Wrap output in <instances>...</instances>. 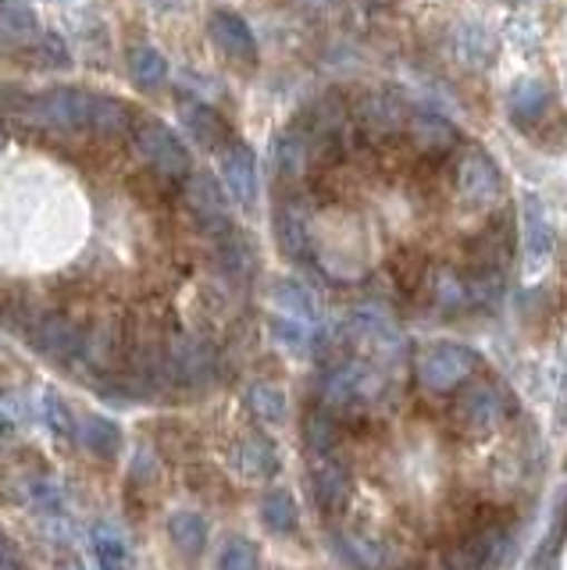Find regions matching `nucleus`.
Instances as JSON below:
<instances>
[{
	"label": "nucleus",
	"mask_w": 567,
	"mask_h": 570,
	"mask_svg": "<svg viewBox=\"0 0 567 570\" xmlns=\"http://www.w3.org/2000/svg\"><path fill=\"white\" fill-rule=\"evenodd\" d=\"M8 115L22 125H32V129H90L94 94H82V89H43V94L8 100Z\"/></svg>",
	"instance_id": "1"
},
{
	"label": "nucleus",
	"mask_w": 567,
	"mask_h": 570,
	"mask_svg": "<svg viewBox=\"0 0 567 570\" xmlns=\"http://www.w3.org/2000/svg\"><path fill=\"white\" fill-rule=\"evenodd\" d=\"M510 396L500 382H475L460 392V400L453 406V417L460 424V432L468 435H486L492 428H500L510 414Z\"/></svg>",
	"instance_id": "2"
},
{
	"label": "nucleus",
	"mask_w": 567,
	"mask_h": 570,
	"mask_svg": "<svg viewBox=\"0 0 567 570\" xmlns=\"http://www.w3.org/2000/svg\"><path fill=\"white\" fill-rule=\"evenodd\" d=\"M165 374L168 385H193V389L211 385L218 374V353L201 335H179L168 343Z\"/></svg>",
	"instance_id": "3"
},
{
	"label": "nucleus",
	"mask_w": 567,
	"mask_h": 570,
	"mask_svg": "<svg viewBox=\"0 0 567 570\" xmlns=\"http://www.w3.org/2000/svg\"><path fill=\"white\" fill-rule=\"evenodd\" d=\"M411 107H407L397 94H364L353 104V125L368 142H389L400 139L407 132V121H411Z\"/></svg>",
	"instance_id": "4"
},
{
	"label": "nucleus",
	"mask_w": 567,
	"mask_h": 570,
	"mask_svg": "<svg viewBox=\"0 0 567 570\" xmlns=\"http://www.w3.org/2000/svg\"><path fill=\"white\" fill-rule=\"evenodd\" d=\"M475 367H478L475 350L460 343H432L418 356V382L424 389L447 392V389H457L460 382H468Z\"/></svg>",
	"instance_id": "5"
},
{
	"label": "nucleus",
	"mask_w": 567,
	"mask_h": 570,
	"mask_svg": "<svg viewBox=\"0 0 567 570\" xmlns=\"http://www.w3.org/2000/svg\"><path fill=\"white\" fill-rule=\"evenodd\" d=\"M133 139H136V150L144 154V160L162 178H186L189 175V150L175 139L172 129H165L162 121H154V118L136 121Z\"/></svg>",
	"instance_id": "6"
},
{
	"label": "nucleus",
	"mask_w": 567,
	"mask_h": 570,
	"mask_svg": "<svg viewBox=\"0 0 567 570\" xmlns=\"http://www.w3.org/2000/svg\"><path fill=\"white\" fill-rule=\"evenodd\" d=\"M26 335H29V343L37 346L43 356H50V361H58V364L86 361V350H90V332H82L79 325H72V321H65L58 314L29 321Z\"/></svg>",
	"instance_id": "7"
},
{
	"label": "nucleus",
	"mask_w": 567,
	"mask_h": 570,
	"mask_svg": "<svg viewBox=\"0 0 567 570\" xmlns=\"http://www.w3.org/2000/svg\"><path fill=\"white\" fill-rule=\"evenodd\" d=\"M186 207L193 210V218L204 228V236L211 239H222L228 232H236L233 218H228V207H225V189L215 175L197 171V175H186Z\"/></svg>",
	"instance_id": "8"
},
{
	"label": "nucleus",
	"mask_w": 567,
	"mask_h": 570,
	"mask_svg": "<svg viewBox=\"0 0 567 570\" xmlns=\"http://www.w3.org/2000/svg\"><path fill=\"white\" fill-rule=\"evenodd\" d=\"M457 196L468 207H489L504 196V175L496 168V160L478 147L460 154L457 165Z\"/></svg>",
	"instance_id": "9"
},
{
	"label": "nucleus",
	"mask_w": 567,
	"mask_h": 570,
	"mask_svg": "<svg viewBox=\"0 0 567 570\" xmlns=\"http://www.w3.org/2000/svg\"><path fill=\"white\" fill-rule=\"evenodd\" d=\"M507 531L504 528H478L465 534L450 552H447V570H492V563L504 557Z\"/></svg>",
	"instance_id": "10"
},
{
	"label": "nucleus",
	"mask_w": 567,
	"mask_h": 570,
	"mask_svg": "<svg viewBox=\"0 0 567 570\" xmlns=\"http://www.w3.org/2000/svg\"><path fill=\"white\" fill-rule=\"evenodd\" d=\"M207 32H211V40H215V47L225 53L228 61H239V65H254L257 61L254 32L236 11H225V8L211 11L207 14Z\"/></svg>",
	"instance_id": "11"
},
{
	"label": "nucleus",
	"mask_w": 567,
	"mask_h": 570,
	"mask_svg": "<svg viewBox=\"0 0 567 570\" xmlns=\"http://www.w3.org/2000/svg\"><path fill=\"white\" fill-rule=\"evenodd\" d=\"M179 118L186 125V132L197 139V147H204V150L225 154L236 142L233 129H228V121L204 100H179Z\"/></svg>",
	"instance_id": "12"
},
{
	"label": "nucleus",
	"mask_w": 567,
	"mask_h": 570,
	"mask_svg": "<svg viewBox=\"0 0 567 570\" xmlns=\"http://www.w3.org/2000/svg\"><path fill=\"white\" fill-rule=\"evenodd\" d=\"M521 236L528 264H546V257L554 254V222H549V210L536 193L521 196Z\"/></svg>",
	"instance_id": "13"
},
{
	"label": "nucleus",
	"mask_w": 567,
	"mask_h": 570,
	"mask_svg": "<svg viewBox=\"0 0 567 570\" xmlns=\"http://www.w3.org/2000/svg\"><path fill=\"white\" fill-rule=\"evenodd\" d=\"M407 139H411V147L421 157H432V160H442L450 150H457V129L442 115H432V111L411 115V121H407Z\"/></svg>",
	"instance_id": "14"
},
{
	"label": "nucleus",
	"mask_w": 567,
	"mask_h": 570,
	"mask_svg": "<svg viewBox=\"0 0 567 570\" xmlns=\"http://www.w3.org/2000/svg\"><path fill=\"white\" fill-rule=\"evenodd\" d=\"M514 254V225L507 218L492 222L468 243L471 272H504V264Z\"/></svg>",
	"instance_id": "15"
},
{
	"label": "nucleus",
	"mask_w": 567,
	"mask_h": 570,
	"mask_svg": "<svg viewBox=\"0 0 567 570\" xmlns=\"http://www.w3.org/2000/svg\"><path fill=\"white\" fill-rule=\"evenodd\" d=\"M222 178H225V193L233 196L239 207H254L257 200V157L251 147L233 142L222 154Z\"/></svg>",
	"instance_id": "16"
},
{
	"label": "nucleus",
	"mask_w": 567,
	"mask_h": 570,
	"mask_svg": "<svg viewBox=\"0 0 567 570\" xmlns=\"http://www.w3.org/2000/svg\"><path fill=\"white\" fill-rule=\"evenodd\" d=\"M272 160H275L278 178H286V183H296V178L314 175V142H311V136L304 129H296V125H290V129L275 139Z\"/></svg>",
	"instance_id": "17"
},
{
	"label": "nucleus",
	"mask_w": 567,
	"mask_h": 570,
	"mask_svg": "<svg viewBox=\"0 0 567 570\" xmlns=\"http://www.w3.org/2000/svg\"><path fill=\"white\" fill-rule=\"evenodd\" d=\"M40 36H43L40 14L29 8V0H8V4H0V47L32 50Z\"/></svg>",
	"instance_id": "18"
},
{
	"label": "nucleus",
	"mask_w": 567,
	"mask_h": 570,
	"mask_svg": "<svg viewBox=\"0 0 567 570\" xmlns=\"http://www.w3.org/2000/svg\"><path fill=\"white\" fill-rule=\"evenodd\" d=\"M346 489H350V481H346L343 463H335L329 453L317 456V463L311 468V495H314V507L325 510V513L343 510Z\"/></svg>",
	"instance_id": "19"
},
{
	"label": "nucleus",
	"mask_w": 567,
	"mask_h": 570,
	"mask_svg": "<svg viewBox=\"0 0 567 570\" xmlns=\"http://www.w3.org/2000/svg\"><path fill=\"white\" fill-rule=\"evenodd\" d=\"M549 100H554V97H549V86H546V82H539V79H521V82H514L510 100H507V107H510V121H514V125H521V129H531V125L546 118Z\"/></svg>",
	"instance_id": "20"
},
{
	"label": "nucleus",
	"mask_w": 567,
	"mask_h": 570,
	"mask_svg": "<svg viewBox=\"0 0 567 570\" xmlns=\"http://www.w3.org/2000/svg\"><path fill=\"white\" fill-rule=\"evenodd\" d=\"M233 463H236V471L243 478H272L278 471V453H275V445L268 439L251 432V435H243L236 442Z\"/></svg>",
	"instance_id": "21"
},
{
	"label": "nucleus",
	"mask_w": 567,
	"mask_h": 570,
	"mask_svg": "<svg viewBox=\"0 0 567 570\" xmlns=\"http://www.w3.org/2000/svg\"><path fill=\"white\" fill-rule=\"evenodd\" d=\"M275 239H278V249L293 261H304L307 257V218L304 210H300V204H278L275 207Z\"/></svg>",
	"instance_id": "22"
},
{
	"label": "nucleus",
	"mask_w": 567,
	"mask_h": 570,
	"mask_svg": "<svg viewBox=\"0 0 567 570\" xmlns=\"http://www.w3.org/2000/svg\"><path fill=\"white\" fill-rule=\"evenodd\" d=\"M76 439L82 442V450H90L94 456L111 460L121 450V428L111 417L100 414H82L76 424Z\"/></svg>",
	"instance_id": "23"
},
{
	"label": "nucleus",
	"mask_w": 567,
	"mask_h": 570,
	"mask_svg": "<svg viewBox=\"0 0 567 570\" xmlns=\"http://www.w3.org/2000/svg\"><path fill=\"white\" fill-rule=\"evenodd\" d=\"M129 79L139 89H157L168 79V61L165 53L150 47V43H136L129 47Z\"/></svg>",
	"instance_id": "24"
},
{
	"label": "nucleus",
	"mask_w": 567,
	"mask_h": 570,
	"mask_svg": "<svg viewBox=\"0 0 567 570\" xmlns=\"http://www.w3.org/2000/svg\"><path fill=\"white\" fill-rule=\"evenodd\" d=\"M168 539L175 542V549L183 552V557H201L204 546H207V524L201 513L193 510H179L168 517Z\"/></svg>",
	"instance_id": "25"
},
{
	"label": "nucleus",
	"mask_w": 567,
	"mask_h": 570,
	"mask_svg": "<svg viewBox=\"0 0 567 570\" xmlns=\"http://www.w3.org/2000/svg\"><path fill=\"white\" fill-rule=\"evenodd\" d=\"M215 261H218V272L233 282L251 278L254 272V254H251V246L243 243L239 232H228V236L215 239Z\"/></svg>",
	"instance_id": "26"
},
{
	"label": "nucleus",
	"mask_w": 567,
	"mask_h": 570,
	"mask_svg": "<svg viewBox=\"0 0 567 570\" xmlns=\"http://www.w3.org/2000/svg\"><path fill=\"white\" fill-rule=\"evenodd\" d=\"M90 129H97L100 136H121V132L136 129L133 107L126 100H115V97H94Z\"/></svg>",
	"instance_id": "27"
},
{
	"label": "nucleus",
	"mask_w": 567,
	"mask_h": 570,
	"mask_svg": "<svg viewBox=\"0 0 567 570\" xmlns=\"http://www.w3.org/2000/svg\"><path fill=\"white\" fill-rule=\"evenodd\" d=\"M261 521L268 531L275 534H290L300 524V510H296V499L286 489H272L268 495L261 499Z\"/></svg>",
	"instance_id": "28"
},
{
	"label": "nucleus",
	"mask_w": 567,
	"mask_h": 570,
	"mask_svg": "<svg viewBox=\"0 0 567 570\" xmlns=\"http://www.w3.org/2000/svg\"><path fill=\"white\" fill-rule=\"evenodd\" d=\"M90 542H94L100 570H129V546L115 524H94Z\"/></svg>",
	"instance_id": "29"
},
{
	"label": "nucleus",
	"mask_w": 567,
	"mask_h": 570,
	"mask_svg": "<svg viewBox=\"0 0 567 570\" xmlns=\"http://www.w3.org/2000/svg\"><path fill=\"white\" fill-rule=\"evenodd\" d=\"M246 406H251L254 417L268 421V424L286 421V396H282L275 385H251L246 389Z\"/></svg>",
	"instance_id": "30"
},
{
	"label": "nucleus",
	"mask_w": 567,
	"mask_h": 570,
	"mask_svg": "<svg viewBox=\"0 0 567 570\" xmlns=\"http://www.w3.org/2000/svg\"><path fill=\"white\" fill-rule=\"evenodd\" d=\"M40 414L47 421V428L55 432L58 439H72L76 435V424L79 417L68 410V403L58 396V392H43V400H40Z\"/></svg>",
	"instance_id": "31"
},
{
	"label": "nucleus",
	"mask_w": 567,
	"mask_h": 570,
	"mask_svg": "<svg viewBox=\"0 0 567 570\" xmlns=\"http://www.w3.org/2000/svg\"><path fill=\"white\" fill-rule=\"evenodd\" d=\"M304 442L314 453H329L335 442V417L329 414V406H317L304 417Z\"/></svg>",
	"instance_id": "32"
},
{
	"label": "nucleus",
	"mask_w": 567,
	"mask_h": 570,
	"mask_svg": "<svg viewBox=\"0 0 567 570\" xmlns=\"http://www.w3.org/2000/svg\"><path fill=\"white\" fill-rule=\"evenodd\" d=\"M275 307H278V314H290V317H296V321H314V307H311V296L300 289L296 282H278L275 285Z\"/></svg>",
	"instance_id": "33"
},
{
	"label": "nucleus",
	"mask_w": 567,
	"mask_h": 570,
	"mask_svg": "<svg viewBox=\"0 0 567 570\" xmlns=\"http://www.w3.org/2000/svg\"><path fill=\"white\" fill-rule=\"evenodd\" d=\"M272 335L278 338L290 353H304L311 346V325L307 321H296L290 314H275L272 317Z\"/></svg>",
	"instance_id": "34"
},
{
	"label": "nucleus",
	"mask_w": 567,
	"mask_h": 570,
	"mask_svg": "<svg viewBox=\"0 0 567 570\" xmlns=\"http://www.w3.org/2000/svg\"><path fill=\"white\" fill-rule=\"evenodd\" d=\"M29 58L37 61L40 68H65L68 61H72V53H68V43L61 40L58 32H43L37 43H32Z\"/></svg>",
	"instance_id": "35"
},
{
	"label": "nucleus",
	"mask_w": 567,
	"mask_h": 570,
	"mask_svg": "<svg viewBox=\"0 0 567 570\" xmlns=\"http://www.w3.org/2000/svg\"><path fill=\"white\" fill-rule=\"evenodd\" d=\"M432 299L439 303V307H447V311L465 307V303L471 299L468 282H460V278L450 275V272H439V275H436V285H432Z\"/></svg>",
	"instance_id": "36"
},
{
	"label": "nucleus",
	"mask_w": 567,
	"mask_h": 570,
	"mask_svg": "<svg viewBox=\"0 0 567 570\" xmlns=\"http://www.w3.org/2000/svg\"><path fill=\"white\" fill-rule=\"evenodd\" d=\"M218 570H257V546L246 539H228L218 552Z\"/></svg>",
	"instance_id": "37"
},
{
	"label": "nucleus",
	"mask_w": 567,
	"mask_h": 570,
	"mask_svg": "<svg viewBox=\"0 0 567 570\" xmlns=\"http://www.w3.org/2000/svg\"><path fill=\"white\" fill-rule=\"evenodd\" d=\"M32 417V403L26 392H4L0 396V421L11 424V428H19Z\"/></svg>",
	"instance_id": "38"
},
{
	"label": "nucleus",
	"mask_w": 567,
	"mask_h": 570,
	"mask_svg": "<svg viewBox=\"0 0 567 570\" xmlns=\"http://www.w3.org/2000/svg\"><path fill=\"white\" fill-rule=\"evenodd\" d=\"M0 570H26L22 560H19V552H14V546L0 534Z\"/></svg>",
	"instance_id": "39"
},
{
	"label": "nucleus",
	"mask_w": 567,
	"mask_h": 570,
	"mask_svg": "<svg viewBox=\"0 0 567 570\" xmlns=\"http://www.w3.org/2000/svg\"><path fill=\"white\" fill-rule=\"evenodd\" d=\"M0 147H4V136H0Z\"/></svg>",
	"instance_id": "40"
}]
</instances>
